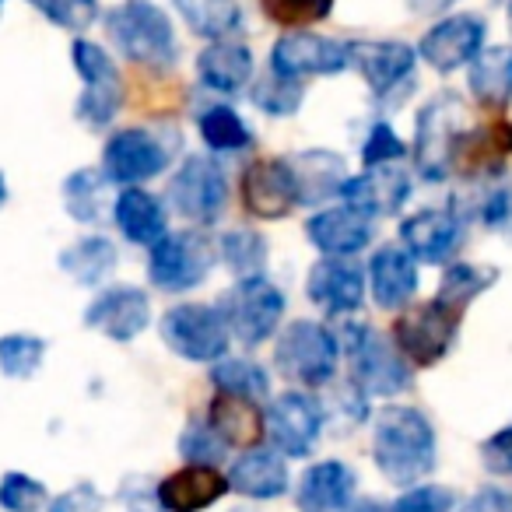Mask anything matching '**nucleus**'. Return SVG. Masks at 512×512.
Listing matches in <instances>:
<instances>
[{
	"label": "nucleus",
	"mask_w": 512,
	"mask_h": 512,
	"mask_svg": "<svg viewBox=\"0 0 512 512\" xmlns=\"http://www.w3.org/2000/svg\"><path fill=\"white\" fill-rule=\"evenodd\" d=\"M372 460L397 488H414L435 470V428L418 407L390 404L372 425Z\"/></svg>",
	"instance_id": "obj_1"
},
{
	"label": "nucleus",
	"mask_w": 512,
	"mask_h": 512,
	"mask_svg": "<svg viewBox=\"0 0 512 512\" xmlns=\"http://www.w3.org/2000/svg\"><path fill=\"white\" fill-rule=\"evenodd\" d=\"M106 32L130 64L151 67V71L176 64L172 18L151 0H123L120 8L106 15Z\"/></svg>",
	"instance_id": "obj_2"
},
{
	"label": "nucleus",
	"mask_w": 512,
	"mask_h": 512,
	"mask_svg": "<svg viewBox=\"0 0 512 512\" xmlns=\"http://www.w3.org/2000/svg\"><path fill=\"white\" fill-rule=\"evenodd\" d=\"M467 137V106L456 95H435L418 113L414 127V165L421 179L442 183L456 169V151Z\"/></svg>",
	"instance_id": "obj_3"
},
{
	"label": "nucleus",
	"mask_w": 512,
	"mask_h": 512,
	"mask_svg": "<svg viewBox=\"0 0 512 512\" xmlns=\"http://www.w3.org/2000/svg\"><path fill=\"white\" fill-rule=\"evenodd\" d=\"M337 355H341V344L323 323L295 320L278 334L274 365L285 379L306 386V390H316V386H327L334 379Z\"/></svg>",
	"instance_id": "obj_4"
},
{
	"label": "nucleus",
	"mask_w": 512,
	"mask_h": 512,
	"mask_svg": "<svg viewBox=\"0 0 512 512\" xmlns=\"http://www.w3.org/2000/svg\"><path fill=\"white\" fill-rule=\"evenodd\" d=\"M71 60L78 78L85 81V92H81L74 116L78 123H85L88 130H106L116 120L123 106V78L116 71V64L109 60V53L99 43H88V39H74Z\"/></svg>",
	"instance_id": "obj_5"
},
{
	"label": "nucleus",
	"mask_w": 512,
	"mask_h": 512,
	"mask_svg": "<svg viewBox=\"0 0 512 512\" xmlns=\"http://www.w3.org/2000/svg\"><path fill=\"white\" fill-rule=\"evenodd\" d=\"M218 309L235 341L256 348V344L271 341L278 330L281 316H285V292L267 278H242L239 285L221 295Z\"/></svg>",
	"instance_id": "obj_6"
},
{
	"label": "nucleus",
	"mask_w": 512,
	"mask_h": 512,
	"mask_svg": "<svg viewBox=\"0 0 512 512\" xmlns=\"http://www.w3.org/2000/svg\"><path fill=\"white\" fill-rule=\"evenodd\" d=\"M214 260H218V249L211 246V239L200 232H169L162 242L151 246L148 260V278L162 292H190V288L204 285L207 274H211Z\"/></svg>",
	"instance_id": "obj_7"
},
{
	"label": "nucleus",
	"mask_w": 512,
	"mask_h": 512,
	"mask_svg": "<svg viewBox=\"0 0 512 512\" xmlns=\"http://www.w3.org/2000/svg\"><path fill=\"white\" fill-rule=\"evenodd\" d=\"M162 334L165 348L176 351L186 362H221L232 341L221 309L214 306H172L162 316Z\"/></svg>",
	"instance_id": "obj_8"
},
{
	"label": "nucleus",
	"mask_w": 512,
	"mask_h": 512,
	"mask_svg": "<svg viewBox=\"0 0 512 512\" xmlns=\"http://www.w3.org/2000/svg\"><path fill=\"white\" fill-rule=\"evenodd\" d=\"M348 358H351V379L362 397H393V393L411 386V369L400 348H393L386 337H379L369 327L348 330Z\"/></svg>",
	"instance_id": "obj_9"
},
{
	"label": "nucleus",
	"mask_w": 512,
	"mask_h": 512,
	"mask_svg": "<svg viewBox=\"0 0 512 512\" xmlns=\"http://www.w3.org/2000/svg\"><path fill=\"white\" fill-rule=\"evenodd\" d=\"M169 200L179 218L193 225H214L228 204V183L221 165L207 155H190L179 165V172H172Z\"/></svg>",
	"instance_id": "obj_10"
},
{
	"label": "nucleus",
	"mask_w": 512,
	"mask_h": 512,
	"mask_svg": "<svg viewBox=\"0 0 512 512\" xmlns=\"http://www.w3.org/2000/svg\"><path fill=\"white\" fill-rule=\"evenodd\" d=\"M169 158L172 151L165 148L162 137H155L151 130L130 127L106 141V148H102V176L127 190V186H141L148 179L162 176L169 169Z\"/></svg>",
	"instance_id": "obj_11"
},
{
	"label": "nucleus",
	"mask_w": 512,
	"mask_h": 512,
	"mask_svg": "<svg viewBox=\"0 0 512 512\" xmlns=\"http://www.w3.org/2000/svg\"><path fill=\"white\" fill-rule=\"evenodd\" d=\"M456 330H460V316L449 313L439 302H425L414 306L393 323V341H397L400 355L411 365H435L439 358H446V351L453 348Z\"/></svg>",
	"instance_id": "obj_12"
},
{
	"label": "nucleus",
	"mask_w": 512,
	"mask_h": 512,
	"mask_svg": "<svg viewBox=\"0 0 512 512\" xmlns=\"http://www.w3.org/2000/svg\"><path fill=\"white\" fill-rule=\"evenodd\" d=\"M267 418V439H271L274 453L281 456H309L323 432V407L309 393H281L271 407L264 411Z\"/></svg>",
	"instance_id": "obj_13"
},
{
	"label": "nucleus",
	"mask_w": 512,
	"mask_h": 512,
	"mask_svg": "<svg viewBox=\"0 0 512 512\" xmlns=\"http://www.w3.org/2000/svg\"><path fill=\"white\" fill-rule=\"evenodd\" d=\"M348 67V43L330 36H313V32L281 36L271 50V71L285 74V78H327V74H341Z\"/></svg>",
	"instance_id": "obj_14"
},
{
	"label": "nucleus",
	"mask_w": 512,
	"mask_h": 512,
	"mask_svg": "<svg viewBox=\"0 0 512 512\" xmlns=\"http://www.w3.org/2000/svg\"><path fill=\"white\" fill-rule=\"evenodd\" d=\"M299 204V193L292 183V169L285 158H256L242 172V207L253 218L278 221Z\"/></svg>",
	"instance_id": "obj_15"
},
{
	"label": "nucleus",
	"mask_w": 512,
	"mask_h": 512,
	"mask_svg": "<svg viewBox=\"0 0 512 512\" xmlns=\"http://www.w3.org/2000/svg\"><path fill=\"white\" fill-rule=\"evenodd\" d=\"M484 46V22L477 15H453L425 32L418 53L428 67L442 74L460 71L463 64H474Z\"/></svg>",
	"instance_id": "obj_16"
},
{
	"label": "nucleus",
	"mask_w": 512,
	"mask_h": 512,
	"mask_svg": "<svg viewBox=\"0 0 512 512\" xmlns=\"http://www.w3.org/2000/svg\"><path fill=\"white\" fill-rule=\"evenodd\" d=\"M85 323L92 330H99L102 337H109V341L130 344L137 334L148 330L151 299L141 292V288H130V285L106 288V292L88 306Z\"/></svg>",
	"instance_id": "obj_17"
},
{
	"label": "nucleus",
	"mask_w": 512,
	"mask_h": 512,
	"mask_svg": "<svg viewBox=\"0 0 512 512\" xmlns=\"http://www.w3.org/2000/svg\"><path fill=\"white\" fill-rule=\"evenodd\" d=\"M348 60L365 85L376 95H390L400 88L414 71V50L397 39H362V43H348Z\"/></svg>",
	"instance_id": "obj_18"
},
{
	"label": "nucleus",
	"mask_w": 512,
	"mask_h": 512,
	"mask_svg": "<svg viewBox=\"0 0 512 512\" xmlns=\"http://www.w3.org/2000/svg\"><path fill=\"white\" fill-rule=\"evenodd\" d=\"M309 299L334 316H348L362 309L365 274L348 256H323L309 271Z\"/></svg>",
	"instance_id": "obj_19"
},
{
	"label": "nucleus",
	"mask_w": 512,
	"mask_h": 512,
	"mask_svg": "<svg viewBox=\"0 0 512 512\" xmlns=\"http://www.w3.org/2000/svg\"><path fill=\"white\" fill-rule=\"evenodd\" d=\"M372 218L351 204L327 207L306 221V235L327 256H355L372 242Z\"/></svg>",
	"instance_id": "obj_20"
},
{
	"label": "nucleus",
	"mask_w": 512,
	"mask_h": 512,
	"mask_svg": "<svg viewBox=\"0 0 512 512\" xmlns=\"http://www.w3.org/2000/svg\"><path fill=\"white\" fill-rule=\"evenodd\" d=\"M228 488H232L228 474H221L214 467H200V463H186L183 470L158 481V498H162L165 512H204Z\"/></svg>",
	"instance_id": "obj_21"
},
{
	"label": "nucleus",
	"mask_w": 512,
	"mask_h": 512,
	"mask_svg": "<svg viewBox=\"0 0 512 512\" xmlns=\"http://www.w3.org/2000/svg\"><path fill=\"white\" fill-rule=\"evenodd\" d=\"M341 197L351 207L365 211L369 218H386V214H397L404 207V200L411 197V176L400 169H390V165H379V169L348 179L341 186Z\"/></svg>",
	"instance_id": "obj_22"
},
{
	"label": "nucleus",
	"mask_w": 512,
	"mask_h": 512,
	"mask_svg": "<svg viewBox=\"0 0 512 512\" xmlns=\"http://www.w3.org/2000/svg\"><path fill=\"white\" fill-rule=\"evenodd\" d=\"M460 218L453 211H418L400 225V239H404V249L425 264H442L456 246H460Z\"/></svg>",
	"instance_id": "obj_23"
},
{
	"label": "nucleus",
	"mask_w": 512,
	"mask_h": 512,
	"mask_svg": "<svg viewBox=\"0 0 512 512\" xmlns=\"http://www.w3.org/2000/svg\"><path fill=\"white\" fill-rule=\"evenodd\" d=\"M285 162H288V169H292L299 204H306V207L323 204V200H330L334 193H341V186L348 183L344 158L334 155V151L309 148V151H299V155H288Z\"/></svg>",
	"instance_id": "obj_24"
},
{
	"label": "nucleus",
	"mask_w": 512,
	"mask_h": 512,
	"mask_svg": "<svg viewBox=\"0 0 512 512\" xmlns=\"http://www.w3.org/2000/svg\"><path fill=\"white\" fill-rule=\"evenodd\" d=\"M369 288L379 309H404L418 292L414 256L400 246H383L369 264Z\"/></svg>",
	"instance_id": "obj_25"
},
{
	"label": "nucleus",
	"mask_w": 512,
	"mask_h": 512,
	"mask_svg": "<svg viewBox=\"0 0 512 512\" xmlns=\"http://www.w3.org/2000/svg\"><path fill=\"white\" fill-rule=\"evenodd\" d=\"M355 498V470L341 460H320L299 481L302 512H348Z\"/></svg>",
	"instance_id": "obj_26"
},
{
	"label": "nucleus",
	"mask_w": 512,
	"mask_h": 512,
	"mask_svg": "<svg viewBox=\"0 0 512 512\" xmlns=\"http://www.w3.org/2000/svg\"><path fill=\"white\" fill-rule=\"evenodd\" d=\"M116 228L127 235L134 246H155L169 235V218L165 207L155 193L141 190V186H127L113 204Z\"/></svg>",
	"instance_id": "obj_27"
},
{
	"label": "nucleus",
	"mask_w": 512,
	"mask_h": 512,
	"mask_svg": "<svg viewBox=\"0 0 512 512\" xmlns=\"http://www.w3.org/2000/svg\"><path fill=\"white\" fill-rule=\"evenodd\" d=\"M228 484L239 495L267 502V498H278L288 491V467L271 449H246L228 470Z\"/></svg>",
	"instance_id": "obj_28"
},
{
	"label": "nucleus",
	"mask_w": 512,
	"mask_h": 512,
	"mask_svg": "<svg viewBox=\"0 0 512 512\" xmlns=\"http://www.w3.org/2000/svg\"><path fill=\"white\" fill-rule=\"evenodd\" d=\"M197 78L204 81L211 92L221 95H235L249 85L253 78V53L242 43H228V39H218L207 50H200L197 57Z\"/></svg>",
	"instance_id": "obj_29"
},
{
	"label": "nucleus",
	"mask_w": 512,
	"mask_h": 512,
	"mask_svg": "<svg viewBox=\"0 0 512 512\" xmlns=\"http://www.w3.org/2000/svg\"><path fill=\"white\" fill-rule=\"evenodd\" d=\"M207 425L221 435L225 446L253 449L267 435V418L260 414L256 400L235 397V393H218L211 404V421Z\"/></svg>",
	"instance_id": "obj_30"
},
{
	"label": "nucleus",
	"mask_w": 512,
	"mask_h": 512,
	"mask_svg": "<svg viewBox=\"0 0 512 512\" xmlns=\"http://www.w3.org/2000/svg\"><path fill=\"white\" fill-rule=\"evenodd\" d=\"M120 256H116V246L106 239V235H85L74 246H67L60 253V267L78 281L81 288H99L109 281V274L116 271Z\"/></svg>",
	"instance_id": "obj_31"
},
{
	"label": "nucleus",
	"mask_w": 512,
	"mask_h": 512,
	"mask_svg": "<svg viewBox=\"0 0 512 512\" xmlns=\"http://www.w3.org/2000/svg\"><path fill=\"white\" fill-rule=\"evenodd\" d=\"M470 92L484 106H505L512 99V50L509 46H491L481 50L470 64Z\"/></svg>",
	"instance_id": "obj_32"
},
{
	"label": "nucleus",
	"mask_w": 512,
	"mask_h": 512,
	"mask_svg": "<svg viewBox=\"0 0 512 512\" xmlns=\"http://www.w3.org/2000/svg\"><path fill=\"white\" fill-rule=\"evenodd\" d=\"M176 11L183 15L186 29L200 39H225L232 32H239L242 11L235 0H172Z\"/></svg>",
	"instance_id": "obj_33"
},
{
	"label": "nucleus",
	"mask_w": 512,
	"mask_h": 512,
	"mask_svg": "<svg viewBox=\"0 0 512 512\" xmlns=\"http://www.w3.org/2000/svg\"><path fill=\"white\" fill-rule=\"evenodd\" d=\"M221 260L235 278H264L267 267V239L256 228H235V232L221 235Z\"/></svg>",
	"instance_id": "obj_34"
},
{
	"label": "nucleus",
	"mask_w": 512,
	"mask_h": 512,
	"mask_svg": "<svg viewBox=\"0 0 512 512\" xmlns=\"http://www.w3.org/2000/svg\"><path fill=\"white\" fill-rule=\"evenodd\" d=\"M495 278H498V274H495V271H488V267L453 264V267L446 271V278H442L435 302H439V306H446L449 313L463 316V309H467L470 302H474L481 292H488L491 281H495Z\"/></svg>",
	"instance_id": "obj_35"
},
{
	"label": "nucleus",
	"mask_w": 512,
	"mask_h": 512,
	"mask_svg": "<svg viewBox=\"0 0 512 512\" xmlns=\"http://www.w3.org/2000/svg\"><path fill=\"white\" fill-rule=\"evenodd\" d=\"M109 179L95 169H78L64 179V207L78 225H92L102 214V190Z\"/></svg>",
	"instance_id": "obj_36"
},
{
	"label": "nucleus",
	"mask_w": 512,
	"mask_h": 512,
	"mask_svg": "<svg viewBox=\"0 0 512 512\" xmlns=\"http://www.w3.org/2000/svg\"><path fill=\"white\" fill-rule=\"evenodd\" d=\"M211 383L221 393H235V397H246V400H260L271 393L267 372L253 362H242V358H221V362H214Z\"/></svg>",
	"instance_id": "obj_37"
},
{
	"label": "nucleus",
	"mask_w": 512,
	"mask_h": 512,
	"mask_svg": "<svg viewBox=\"0 0 512 512\" xmlns=\"http://www.w3.org/2000/svg\"><path fill=\"white\" fill-rule=\"evenodd\" d=\"M302 99H306V88H302L299 78H285V74L271 71L267 78H260L253 85V106L264 109L267 116H278V120H288L302 109Z\"/></svg>",
	"instance_id": "obj_38"
},
{
	"label": "nucleus",
	"mask_w": 512,
	"mask_h": 512,
	"mask_svg": "<svg viewBox=\"0 0 512 512\" xmlns=\"http://www.w3.org/2000/svg\"><path fill=\"white\" fill-rule=\"evenodd\" d=\"M200 137L211 151H242L249 148L253 134H249L246 120L235 113L232 106H211L200 116Z\"/></svg>",
	"instance_id": "obj_39"
},
{
	"label": "nucleus",
	"mask_w": 512,
	"mask_h": 512,
	"mask_svg": "<svg viewBox=\"0 0 512 512\" xmlns=\"http://www.w3.org/2000/svg\"><path fill=\"white\" fill-rule=\"evenodd\" d=\"M46 358V341L36 334L0 337V372L8 379H32Z\"/></svg>",
	"instance_id": "obj_40"
},
{
	"label": "nucleus",
	"mask_w": 512,
	"mask_h": 512,
	"mask_svg": "<svg viewBox=\"0 0 512 512\" xmlns=\"http://www.w3.org/2000/svg\"><path fill=\"white\" fill-rule=\"evenodd\" d=\"M50 505V491L43 481L22 470H8L0 477V509L4 512H39Z\"/></svg>",
	"instance_id": "obj_41"
},
{
	"label": "nucleus",
	"mask_w": 512,
	"mask_h": 512,
	"mask_svg": "<svg viewBox=\"0 0 512 512\" xmlns=\"http://www.w3.org/2000/svg\"><path fill=\"white\" fill-rule=\"evenodd\" d=\"M337 0H264V15L281 29H306L330 18Z\"/></svg>",
	"instance_id": "obj_42"
},
{
	"label": "nucleus",
	"mask_w": 512,
	"mask_h": 512,
	"mask_svg": "<svg viewBox=\"0 0 512 512\" xmlns=\"http://www.w3.org/2000/svg\"><path fill=\"white\" fill-rule=\"evenodd\" d=\"M29 4L67 32H85L99 18V0H29Z\"/></svg>",
	"instance_id": "obj_43"
},
{
	"label": "nucleus",
	"mask_w": 512,
	"mask_h": 512,
	"mask_svg": "<svg viewBox=\"0 0 512 512\" xmlns=\"http://www.w3.org/2000/svg\"><path fill=\"white\" fill-rule=\"evenodd\" d=\"M179 453H183L186 463H200V467H214V463L225 456V442L204 421H190L186 432L179 435Z\"/></svg>",
	"instance_id": "obj_44"
},
{
	"label": "nucleus",
	"mask_w": 512,
	"mask_h": 512,
	"mask_svg": "<svg viewBox=\"0 0 512 512\" xmlns=\"http://www.w3.org/2000/svg\"><path fill=\"white\" fill-rule=\"evenodd\" d=\"M404 151L407 148L397 137V130H393L390 123H376L362 144V162L369 165V169H379V165H390V162H397V158H404Z\"/></svg>",
	"instance_id": "obj_45"
},
{
	"label": "nucleus",
	"mask_w": 512,
	"mask_h": 512,
	"mask_svg": "<svg viewBox=\"0 0 512 512\" xmlns=\"http://www.w3.org/2000/svg\"><path fill=\"white\" fill-rule=\"evenodd\" d=\"M453 509V491L439 484H414L407 495L390 505V512H449Z\"/></svg>",
	"instance_id": "obj_46"
},
{
	"label": "nucleus",
	"mask_w": 512,
	"mask_h": 512,
	"mask_svg": "<svg viewBox=\"0 0 512 512\" xmlns=\"http://www.w3.org/2000/svg\"><path fill=\"white\" fill-rule=\"evenodd\" d=\"M102 505H106L102 491L95 488L92 481H81V484H74V488L60 491L57 498H50L46 512H102Z\"/></svg>",
	"instance_id": "obj_47"
},
{
	"label": "nucleus",
	"mask_w": 512,
	"mask_h": 512,
	"mask_svg": "<svg viewBox=\"0 0 512 512\" xmlns=\"http://www.w3.org/2000/svg\"><path fill=\"white\" fill-rule=\"evenodd\" d=\"M120 502L127 505V512H165L158 484H151L148 477H127L120 488Z\"/></svg>",
	"instance_id": "obj_48"
},
{
	"label": "nucleus",
	"mask_w": 512,
	"mask_h": 512,
	"mask_svg": "<svg viewBox=\"0 0 512 512\" xmlns=\"http://www.w3.org/2000/svg\"><path fill=\"white\" fill-rule=\"evenodd\" d=\"M481 460L491 474H512V425L495 432L481 446Z\"/></svg>",
	"instance_id": "obj_49"
},
{
	"label": "nucleus",
	"mask_w": 512,
	"mask_h": 512,
	"mask_svg": "<svg viewBox=\"0 0 512 512\" xmlns=\"http://www.w3.org/2000/svg\"><path fill=\"white\" fill-rule=\"evenodd\" d=\"M467 512H512V495L502 488H481L470 498Z\"/></svg>",
	"instance_id": "obj_50"
},
{
	"label": "nucleus",
	"mask_w": 512,
	"mask_h": 512,
	"mask_svg": "<svg viewBox=\"0 0 512 512\" xmlns=\"http://www.w3.org/2000/svg\"><path fill=\"white\" fill-rule=\"evenodd\" d=\"M453 4H460V0H407V8H411L414 15H442V11L453 8Z\"/></svg>",
	"instance_id": "obj_51"
},
{
	"label": "nucleus",
	"mask_w": 512,
	"mask_h": 512,
	"mask_svg": "<svg viewBox=\"0 0 512 512\" xmlns=\"http://www.w3.org/2000/svg\"><path fill=\"white\" fill-rule=\"evenodd\" d=\"M351 512H390L386 505H379V502H362V505H355Z\"/></svg>",
	"instance_id": "obj_52"
},
{
	"label": "nucleus",
	"mask_w": 512,
	"mask_h": 512,
	"mask_svg": "<svg viewBox=\"0 0 512 512\" xmlns=\"http://www.w3.org/2000/svg\"><path fill=\"white\" fill-rule=\"evenodd\" d=\"M8 204V179H4V172H0V207Z\"/></svg>",
	"instance_id": "obj_53"
},
{
	"label": "nucleus",
	"mask_w": 512,
	"mask_h": 512,
	"mask_svg": "<svg viewBox=\"0 0 512 512\" xmlns=\"http://www.w3.org/2000/svg\"><path fill=\"white\" fill-rule=\"evenodd\" d=\"M505 204H509V214H512V190H505Z\"/></svg>",
	"instance_id": "obj_54"
},
{
	"label": "nucleus",
	"mask_w": 512,
	"mask_h": 512,
	"mask_svg": "<svg viewBox=\"0 0 512 512\" xmlns=\"http://www.w3.org/2000/svg\"><path fill=\"white\" fill-rule=\"evenodd\" d=\"M232 512H249V509H232Z\"/></svg>",
	"instance_id": "obj_55"
},
{
	"label": "nucleus",
	"mask_w": 512,
	"mask_h": 512,
	"mask_svg": "<svg viewBox=\"0 0 512 512\" xmlns=\"http://www.w3.org/2000/svg\"><path fill=\"white\" fill-rule=\"evenodd\" d=\"M0 8H4V0H0Z\"/></svg>",
	"instance_id": "obj_56"
},
{
	"label": "nucleus",
	"mask_w": 512,
	"mask_h": 512,
	"mask_svg": "<svg viewBox=\"0 0 512 512\" xmlns=\"http://www.w3.org/2000/svg\"><path fill=\"white\" fill-rule=\"evenodd\" d=\"M502 4H505V0H502ZM509 4H512V0H509Z\"/></svg>",
	"instance_id": "obj_57"
}]
</instances>
